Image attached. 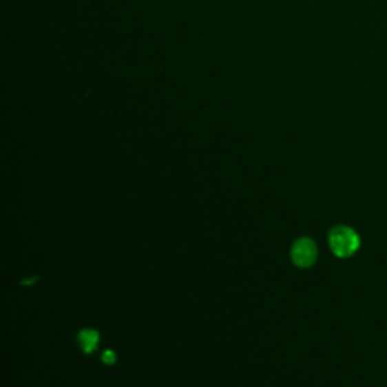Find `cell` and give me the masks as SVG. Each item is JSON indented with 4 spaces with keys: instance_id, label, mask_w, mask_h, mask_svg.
<instances>
[{
    "instance_id": "obj_1",
    "label": "cell",
    "mask_w": 387,
    "mask_h": 387,
    "mask_svg": "<svg viewBox=\"0 0 387 387\" xmlns=\"http://www.w3.org/2000/svg\"><path fill=\"white\" fill-rule=\"evenodd\" d=\"M328 244L336 258L348 259L360 249V236L351 227L336 226L330 230Z\"/></svg>"
},
{
    "instance_id": "obj_2",
    "label": "cell",
    "mask_w": 387,
    "mask_h": 387,
    "mask_svg": "<svg viewBox=\"0 0 387 387\" xmlns=\"http://www.w3.org/2000/svg\"><path fill=\"white\" fill-rule=\"evenodd\" d=\"M292 262L300 268H311L318 258V249L311 238H300L292 245L291 250Z\"/></svg>"
},
{
    "instance_id": "obj_3",
    "label": "cell",
    "mask_w": 387,
    "mask_h": 387,
    "mask_svg": "<svg viewBox=\"0 0 387 387\" xmlns=\"http://www.w3.org/2000/svg\"><path fill=\"white\" fill-rule=\"evenodd\" d=\"M77 340H79V345H81V348H82L85 353H87V354L94 353L97 350L98 340H100L98 331L91 330V328H85V330H82L79 333V336H77Z\"/></svg>"
},
{
    "instance_id": "obj_4",
    "label": "cell",
    "mask_w": 387,
    "mask_h": 387,
    "mask_svg": "<svg viewBox=\"0 0 387 387\" xmlns=\"http://www.w3.org/2000/svg\"><path fill=\"white\" fill-rule=\"evenodd\" d=\"M102 360L106 363V365H114V363H115L114 351H105L103 355H102Z\"/></svg>"
}]
</instances>
